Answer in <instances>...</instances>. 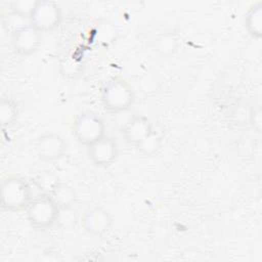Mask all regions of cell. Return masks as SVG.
I'll list each match as a JSON object with an SVG mask.
<instances>
[{"label": "cell", "mask_w": 262, "mask_h": 262, "mask_svg": "<svg viewBox=\"0 0 262 262\" xmlns=\"http://www.w3.org/2000/svg\"><path fill=\"white\" fill-rule=\"evenodd\" d=\"M84 230L92 236L107 234L114 224L111 212L100 205H94L86 209L81 218Z\"/></svg>", "instance_id": "cell-7"}, {"label": "cell", "mask_w": 262, "mask_h": 262, "mask_svg": "<svg viewBox=\"0 0 262 262\" xmlns=\"http://www.w3.org/2000/svg\"><path fill=\"white\" fill-rule=\"evenodd\" d=\"M42 43V32L33 25H23L14 29L11 34V45L13 50L21 55L34 54Z\"/></svg>", "instance_id": "cell-8"}, {"label": "cell", "mask_w": 262, "mask_h": 262, "mask_svg": "<svg viewBox=\"0 0 262 262\" xmlns=\"http://www.w3.org/2000/svg\"><path fill=\"white\" fill-rule=\"evenodd\" d=\"M49 195L61 211L71 209L77 201L76 190L70 184L62 181L55 186Z\"/></svg>", "instance_id": "cell-12"}, {"label": "cell", "mask_w": 262, "mask_h": 262, "mask_svg": "<svg viewBox=\"0 0 262 262\" xmlns=\"http://www.w3.org/2000/svg\"><path fill=\"white\" fill-rule=\"evenodd\" d=\"M30 24L42 33L57 29L62 20V11L59 4L51 0L36 1L30 14Z\"/></svg>", "instance_id": "cell-5"}, {"label": "cell", "mask_w": 262, "mask_h": 262, "mask_svg": "<svg viewBox=\"0 0 262 262\" xmlns=\"http://www.w3.org/2000/svg\"><path fill=\"white\" fill-rule=\"evenodd\" d=\"M154 132L152 123L143 115L133 116L122 129L125 141L135 148Z\"/></svg>", "instance_id": "cell-10"}, {"label": "cell", "mask_w": 262, "mask_h": 262, "mask_svg": "<svg viewBox=\"0 0 262 262\" xmlns=\"http://www.w3.org/2000/svg\"><path fill=\"white\" fill-rule=\"evenodd\" d=\"M87 152L94 166L100 168L108 167L117 160L119 152L118 143L113 137L104 135L88 145Z\"/></svg>", "instance_id": "cell-9"}, {"label": "cell", "mask_w": 262, "mask_h": 262, "mask_svg": "<svg viewBox=\"0 0 262 262\" xmlns=\"http://www.w3.org/2000/svg\"><path fill=\"white\" fill-rule=\"evenodd\" d=\"M100 99L107 112L120 114L129 111L133 106L135 92L127 80L121 77H113L102 86Z\"/></svg>", "instance_id": "cell-1"}, {"label": "cell", "mask_w": 262, "mask_h": 262, "mask_svg": "<svg viewBox=\"0 0 262 262\" xmlns=\"http://www.w3.org/2000/svg\"><path fill=\"white\" fill-rule=\"evenodd\" d=\"M59 182L60 179L58 178V176L50 171L42 172L35 178L36 186L41 190V193L46 194H50Z\"/></svg>", "instance_id": "cell-14"}, {"label": "cell", "mask_w": 262, "mask_h": 262, "mask_svg": "<svg viewBox=\"0 0 262 262\" xmlns=\"http://www.w3.org/2000/svg\"><path fill=\"white\" fill-rule=\"evenodd\" d=\"M61 210L46 193L34 196L26 209L27 220L33 228L45 230L52 227L60 218Z\"/></svg>", "instance_id": "cell-3"}, {"label": "cell", "mask_w": 262, "mask_h": 262, "mask_svg": "<svg viewBox=\"0 0 262 262\" xmlns=\"http://www.w3.org/2000/svg\"><path fill=\"white\" fill-rule=\"evenodd\" d=\"M36 1H31V0H18V1H13L10 2V10L11 12L18 16V17H30V14L33 10V7L35 5Z\"/></svg>", "instance_id": "cell-17"}, {"label": "cell", "mask_w": 262, "mask_h": 262, "mask_svg": "<svg viewBox=\"0 0 262 262\" xmlns=\"http://www.w3.org/2000/svg\"><path fill=\"white\" fill-rule=\"evenodd\" d=\"M106 126L103 119L91 111L81 112L75 118L73 133L76 139L88 146L105 135Z\"/></svg>", "instance_id": "cell-4"}, {"label": "cell", "mask_w": 262, "mask_h": 262, "mask_svg": "<svg viewBox=\"0 0 262 262\" xmlns=\"http://www.w3.org/2000/svg\"><path fill=\"white\" fill-rule=\"evenodd\" d=\"M67 148L68 144L63 137L53 131L42 133L35 144L37 157L45 163L58 162L64 157Z\"/></svg>", "instance_id": "cell-6"}, {"label": "cell", "mask_w": 262, "mask_h": 262, "mask_svg": "<svg viewBox=\"0 0 262 262\" xmlns=\"http://www.w3.org/2000/svg\"><path fill=\"white\" fill-rule=\"evenodd\" d=\"M245 27L249 35L254 39H260L262 36V2L258 1L252 4L245 14Z\"/></svg>", "instance_id": "cell-11"}, {"label": "cell", "mask_w": 262, "mask_h": 262, "mask_svg": "<svg viewBox=\"0 0 262 262\" xmlns=\"http://www.w3.org/2000/svg\"><path fill=\"white\" fill-rule=\"evenodd\" d=\"M33 200L32 188L21 176L10 175L1 181V206L7 212H19L27 209Z\"/></svg>", "instance_id": "cell-2"}, {"label": "cell", "mask_w": 262, "mask_h": 262, "mask_svg": "<svg viewBox=\"0 0 262 262\" xmlns=\"http://www.w3.org/2000/svg\"><path fill=\"white\" fill-rule=\"evenodd\" d=\"M162 146V137L155 131L144 141H142L136 149L143 156L151 157L157 154Z\"/></svg>", "instance_id": "cell-16"}, {"label": "cell", "mask_w": 262, "mask_h": 262, "mask_svg": "<svg viewBox=\"0 0 262 262\" xmlns=\"http://www.w3.org/2000/svg\"><path fill=\"white\" fill-rule=\"evenodd\" d=\"M18 117L17 103L10 97H2L0 101V123L2 127L12 126Z\"/></svg>", "instance_id": "cell-13"}, {"label": "cell", "mask_w": 262, "mask_h": 262, "mask_svg": "<svg viewBox=\"0 0 262 262\" xmlns=\"http://www.w3.org/2000/svg\"><path fill=\"white\" fill-rule=\"evenodd\" d=\"M178 47V39L172 33L161 35L156 41V49L163 55L173 54Z\"/></svg>", "instance_id": "cell-15"}]
</instances>
